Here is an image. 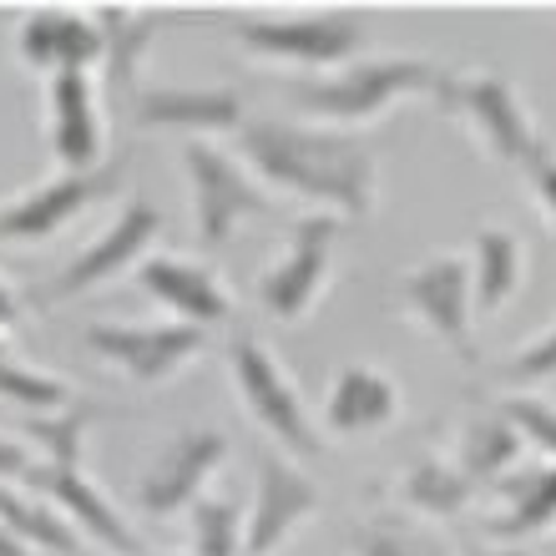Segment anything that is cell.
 Returning <instances> with one entry per match:
<instances>
[{
  "label": "cell",
  "instance_id": "6da1fadb",
  "mask_svg": "<svg viewBox=\"0 0 556 556\" xmlns=\"http://www.w3.org/2000/svg\"><path fill=\"white\" fill-rule=\"evenodd\" d=\"M238 157L268 188H283L304 203H319L334 218H369L380 203V162L359 137L334 127L258 117L243 122Z\"/></svg>",
  "mask_w": 556,
  "mask_h": 556
},
{
  "label": "cell",
  "instance_id": "7a4b0ae2",
  "mask_svg": "<svg viewBox=\"0 0 556 556\" xmlns=\"http://www.w3.org/2000/svg\"><path fill=\"white\" fill-rule=\"evenodd\" d=\"M440 76L445 72L430 56H359L339 72L293 76L283 81V91L308 117L334 122V127H365V122H380L400 97H430Z\"/></svg>",
  "mask_w": 556,
  "mask_h": 556
},
{
  "label": "cell",
  "instance_id": "3957f363",
  "mask_svg": "<svg viewBox=\"0 0 556 556\" xmlns=\"http://www.w3.org/2000/svg\"><path fill=\"white\" fill-rule=\"evenodd\" d=\"M430 97H435V112L466 122L470 137H476L496 162L521 167V162L536 152V142H542V132H536L531 117H527V102L516 97V87L506 81V76H455V72H445Z\"/></svg>",
  "mask_w": 556,
  "mask_h": 556
},
{
  "label": "cell",
  "instance_id": "277c9868",
  "mask_svg": "<svg viewBox=\"0 0 556 556\" xmlns=\"http://www.w3.org/2000/svg\"><path fill=\"white\" fill-rule=\"evenodd\" d=\"M182 173H188L192 192V223H198V243L207 253H218L243 218H264L274 213V198L258 188V177L218 152L213 142H188L182 147Z\"/></svg>",
  "mask_w": 556,
  "mask_h": 556
},
{
  "label": "cell",
  "instance_id": "5b68a950",
  "mask_svg": "<svg viewBox=\"0 0 556 556\" xmlns=\"http://www.w3.org/2000/svg\"><path fill=\"white\" fill-rule=\"evenodd\" d=\"M228 375H233L238 400L249 405V415L258 420V430H268L293 460H314V455L324 451L319 430H314V420H308L293 380L274 365V354H268L253 334H238L233 344H228Z\"/></svg>",
  "mask_w": 556,
  "mask_h": 556
},
{
  "label": "cell",
  "instance_id": "8992f818",
  "mask_svg": "<svg viewBox=\"0 0 556 556\" xmlns=\"http://www.w3.org/2000/svg\"><path fill=\"white\" fill-rule=\"evenodd\" d=\"M238 46L264 61H289L324 76V66H350L365 51V21L354 11L283 15V21H238Z\"/></svg>",
  "mask_w": 556,
  "mask_h": 556
},
{
  "label": "cell",
  "instance_id": "52a82bcc",
  "mask_svg": "<svg viewBox=\"0 0 556 556\" xmlns=\"http://www.w3.org/2000/svg\"><path fill=\"white\" fill-rule=\"evenodd\" d=\"M157 233H162V213L147 203V198H132V203L117 213V223H106L102 233H97V243H87L72 264L56 268L41 289H30V304L56 308V304H66V299H76V293H87V289H97V283H106V278H117L122 268H137L142 253L157 243Z\"/></svg>",
  "mask_w": 556,
  "mask_h": 556
},
{
  "label": "cell",
  "instance_id": "ba28073f",
  "mask_svg": "<svg viewBox=\"0 0 556 556\" xmlns=\"http://www.w3.org/2000/svg\"><path fill=\"white\" fill-rule=\"evenodd\" d=\"M127 167H132V152L102 162L97 173H56L51 182L30 188L26 198L0 203V243H46V238H56L91 203H102L106 192H117Z\"/></svg>",
  "mask_w": 556,
  "mask_h": 556
},
{
  "label": "cell",
  "instance_id": "9c48e42d",
  "mask_svg": "<svg viewBox=\"0 0 556 556\" xmlns=\"http://www.w3.org/2000/svg\"><path fill=\"white\" fill-rule=\"evenodd\" d=\"M334 238H339L334 213H308V218L293 223L283 258H274V268L258 278V304H264L268 319L299 324L308 308H314V299H319L324 283H329Z\"/></svg>",
  "mask_w": 556,
  "mask_h": 556
},
{
  "label": "cell",
  "instance_id": "30bf717a",
  "mask_svg": "<svg viewBox=\"0 0 556 556\" xmlns=\"http://www.w3.org/2000/svg\"><path fill=\"white\" fill-rule=\"evenodd\" d=\"M395 299L405 304L415 324H425L440 344H451L460 359H476V344H470V324H476V308H470V258L466 253H435L415 264L410 274L395 283Z\"/></svg>",
  "mask_w": 556,
  "mask_h": 556
},
{
  "label": "cell",
  "instance_id": "8fae6325",
  "mask_svg": "<svg viewBox=\"0 0 556 556\" xmlns=\"http://www.w3.org/2000/svg\"><path fill=\"white\" fill-rule=\"evenodd\" d=\"M87 350L117 365L132 384H162L207 350V329L198 324H91Z\"/></svg>",
  "mask_w": 556,
  "mask_h": 556
},
{
  "label": "cell",
  "instance_id": "7c38bea8",
  "mask_svg": "<svg viewBox=\"0 0 556 556\" xmlns=\"http://www.w3.org/2000/svg\"><path fill=\"white\" fill-rule=\"evenodd\" d=\"M319 506H324L319 485L308 481L293 460L258 455L253 506H249V516H243V556H274Z\"/></svg>",
  "mask_w": 556,
  "mask_h": 556
},
{
  "label": "cell",
  "instance_id": "4fadbf2b",
  "mask_svg": "<svg viewBox=\"0 0 556 556\" xmlns=\"http://www.w3.org/2000/svg\"><path fill=\"white\" fill-rule=\"evenodd\" d=\"M21 485H26L30 496L51 501V506H56L87 542L106 546V552H117V556H147L142 536L122 521V511L87 481V476H81V470H61V466H46V460H30V470L21 476Z\"/></svg>",
  "mask_w": 556,
  "mask_h": 556
},
{
  "label": "cell",
  "instance_id": "5bb4252c",
  "mask_svg": "<svg viewBox=\"0 0 556 556\" xmlns=\"http://www.w3.org/2000/svg\"><path fill=\"white\" fill-rule=\"evenodd\" d=\"M228 455V440H223V430H207V425H198V430H182V435H173L167 445H162V455L147 466L142 485H137V506H142L147 516H177L188 511L192 501L203 496L207 476L218 470V460Z\"/></svg>",
  "mask_w": 556,
  "mask_h": 556
},
{
  "label": "cell",
  "instance_id": "9a60e30c",
  "mask_svg": "<svg viewBox=\"0 0 556 556\" xmlns=\"http://www.w3.org/2000/svg\"><path fill=\"white\" fill-rule=\"evenodd\" d=\"M137 127H167V132L218 137L243 132V97L233 87H142L132 102Z\"/></svg>",
  "mask_w": 556,
  "mask_h": 556
},
{
  "label": "cell",
  "instance_id": "2e32d148",
  "mask_svg": "<svg viewBox=\"0 0 556 556\" xmlns=\"http://www.w3.org/2000/svg\"><path fill=\"white\" fill-rule=\"evenodd\" d=\"M137 289L152 293L162 308H173L177 324H198V329H213L233 314L223 283L213 278L207 264H192V258H177V253H157V258H142L137 264Z\"/></svg>",
  "mask_w": 556,
  "mask_h": 556
},
{
  "label": "cell",
  "instance_id": "e0dca14e",
  "mask_svg": "<svg viewBox=\"0 0 556 556\" xmlns=\"http://www.w3.org/2000/svg\"><path fill=\"white\" fill-rule=\"evenodd\" d=\"M51 147H56L61 173H97L102 167V117H97V91L87 72L51 76Z\"/></svg>",
  "mask_w": 556,
  "mask_h": 556
},
{
  "label": "cell",
  "instance_id": "ac0fdd59",
  "mask_svg": "<svg viewBox=\"0 0 556 556\" xmlns=\"http://www.w3.org/2000/svg\"><path fill=\"white\" fill-rule=\"evenodd\" d=\"M15 51L30 72H87L102 61V30L76 11H36L26 15V26L15 36Z\"/></svg>",
  "mask_w": 556,
  "mask_h": 556
},
{
  "label": "cell",
  "instance_id": "d6986e66",
  "mask_svg": "<svg viewBox=\"0 0 556 556\" xmlns=\"http://www.w3.org/2000/svg\"><path fill=\"white\" fill-rule=\"evenodd\" d=\"M395 415H400L395 380L369 365L339 369L334 384H329V400H324V425L334 435H369V430H384Z\"/></svg>",
  "mask_w": 556,
  "mask_h": 556
},
{
  "label": "cell",
  "instance_id": "ffe728a7",
  "mask_svg": "<svg viewBox=\"0 0 556 556\" xmlns=\"http://www.w3.org/2000/svg\"><path fill=\"white\" fill-rule=\"evenodd\" d=\"M496 485H501V496H506V511L485 516L481 536L516 546V542H527V536H536V531H546L556 521V460L511 470V476H501Z\"/></svg>",
  "mask_w": 556,
  "mask_h": 556
},
{
  "label": "cell",
  "instance_id": "44dd1931",
  "mask_svg": "<svg viewBox=\"0 0 556 556\" xmlns=\"http://www.w3.org/2000/svg\"><path fill=\"white\" fill-rule=\"evenodd\" d=\"M91 21H97V30H102L106 91L132 106L137 91H142L137 87V66H142V56L152 51V41H157L162 15L157 11H122V5H102Z\"/></svg>",
  "mask_w": 556,
  "mask_h": 556
},
{
  "label": "cell",
  "instance_id": "7402d4cb",
  "mask_svg": "<svg viewBox=\"0 0 556 556\" xmlns=\"http://www.w3.org/2000/svg\"><path fill=\"white\" fill-rule=\"evenodd\" d=\"M521 268H527V253H521V238L511 228H481L476 243H470V308L476 314H496L516 289H521Z\"/></svg>",
  "mask_w": 556,
  "mask_h": 556
},
{
  "label": "cell",
  "instance_id": "603a6c76",
  "mask_svg": "<svg viewBox=\"0 0 556 556\" xmlns=\"http://www.w3.org/2000/svg\"><path fill=\"white\" fill-rule=\"evenodd\" d=\"M0 521L30 546V552L46 556H81V531L66 521V516L51 506V501L30 496V491H11L0 485Z\"/></svg>",
  "mask_w": 556,
  "mask_h": 556
},
{
  "label": "cell",
  "instance_id": "cb8c5ba5",
  "mask_svg": "<svg viewBox=\"0 0 556 556\" xmlns=\"http://www.w3.org/2000/svg\"><path fill=\"white\" fill-rule=\"evenodd\" d=\"M516 455H521V435H516L511 425L501 420L496 410L485 415H470L466 430H460V451H455V470L470 476V481H501L506 470L516 466Z\"/></svg>",
  "mask_w": 556,
  "mask_h": 556
},
{
  "label": "cell",
  "instance_id": "d4e9b609",
  "mask_svg": "<svg viewBox=\"0 0 556 556\" xmlns=\"http://www.w3.org/2000/svg\"><path fill=\"white\" fill-rule=\"evenodd\" d=\"M470 496H476V481L460 476L451 460H435V455L415 460V466L405 470V481H400V501L420 516H435V521L460 516L470 506Z\"/></svg>",
  "mask_w": 556,
  "mask_h": 556
},
{
  "label": "cell",
  "instance_id": "484cf974",
  "mask_svg": "<svg viewBox=\"0 0 556 556\" xmlns=\"http://www.w3.org/2000/svg\"><path fill=\"white\" fill-rule=\"evenodd\" d=\"M91 420H97V405L76 400V405H66V410H56V415H26L21 430H26L30 445H41L46 466L81 470V440H87Z\"/></svg>",
  "mask_w": 556,
  "mask_h": 556
},
{
  "label": "cell",
  "instance_id": "4316f807",
  "mask_svg": "<svg viewBox=\"0 0 556 556\" xmlns=\"http://www.w3.org/2000/svg\"><path fill=\"white\" fill-rule=\"evenodd\" d=\"M354 556H455L451 542H440L430 527H415L405 516H375L350 531Z\"/></svg>",
  "mask_w": 556,
  "mask_h": 556
},
{
  "label": "cell",
  "instance_id": "83f0119b",
  "mask_svg": "<svg viewBox=\"0 0 556 556\" xmlns=\"http://www.w3.org/2000/svg\"><path fill=\"white\" fill-rule=\"evenodd\" d=\"M192 521V556H243V516L233 501L198 496L188 506Z\"/></svg>",
  "mask_w": 556,
  "mask_h": 556
},
{
  "label": "cell",
  "instance_id": "f1b7e54d",
  "mask_svg": "<svg viewBox=\"0 0 556 556\" xmlns=\"http://www.w3.org/2000/svg\"><path fill=\"white\" fill-rule=\"evenodd\" d=\"M0 400L21 405L26 415H56L72 405V390L56 380V375H41V369L15 365L11 354L0 359Z\"/></svg>",
  "mask_w": 556,
  "mask_h": 556
},
{
  "label": "cell",
  "instance_id": "f546056e",
  "mask_svg": "<svg viewBox=\"0 0 556 556\" xmlns=\"http://www.w3.org/2000/svg\"><path fill=\"white\" fill-rule=\"evenodd\" d=\"M496 415L511 425L521 440H531L536 451L556 460V405H546V400H536V395H506L496 405Z\"/></svg>",
  "mask_w": 556,
  "mask_h": 556
},
{
  "label": "cell",
  "instance_id": "4dcf8cb0",
  "mask_svg": "<svg viewBox=\"0 0 556 556\" xmlns=\"http://www.w3.org/2000/svg\"><path fill=\"white\" fill-rule=\"evenodd\" d=\"M501 380L506 384H546L556 380V324L542 339H531L527 350H516L506 365H501Z\"/></svg>",
  "mask_w": 556,
  "mask_h": 556
},
{
  "label": "cell",
  "instance_id": "1f68e13d",
  "mask_svg": "<svg viewBox=\"0 0 556 556\" xmlns=\"http://www.w3.org/2000/svg\"><path fill=\"white\" fill-rule=\"evenodd\" d=\"M521 173L531 177V188H536V203H542L546 218L556 223V147L546 142V137L536 142V152L521 162Z\"/></svg>",
  "mask_w": 556,
  "mask_h": 556
},
{
  "label": "cell",
  "instance_id": "d6a6232c",
  "mask_svg": "<svg viewBox=\"0 0 556 556\" xmlns=\"http://www.w3.org/2000/svg\"><path fill=\"white\" fill-rule=\"evenodd\" d=\"M30 460H36V455H30L26 440L0 435V485H5V481H21V476L30 470Z\"/></svg>",
  "mask_w": 556,
  "mask_h": 556
},
{
  "label": "cell",
  "instance_id": "836d02e7",
  "mask_svg": "<svg viewBox=\"0 0 556 556\" xmlns=\"http://www.w3.org/2000/svg\"><path fill=\"white\" fill-rule=\"evenodd\" d=\"M15 319H21V299H15V289L0 278V329H11Z\"/></svg>",
  "mask_w": 556,
  "mask_h": 556
},
{
  "label": "cell",
  "instance_id": "e575fe53",
  "mask_svg": "<svg viewBox=\"0 0 556 556\" xmlns=\"http://www.w3.org/2000/svg\"><path fill=\"white\" fill-rule=\"evenodd\" d=\"M0 556H36V552H30V546L21 542V536L5 527V521H0Z\"/></svg>",
  "mask_w": 556,
  "mask_h": 556
},
{
  "label": "cell",
  "instance_id": "d590c367",
  "mask_svg": "<svg viewBox=\"0 0 556 556\" xmlns=\"http://www.w3.org/2000/svg\"><path fill=\"white\" fill-rule=\"evenodd\" d=\"M466 556H531V552H521V546H476Z\"/></svg>",
  "mask_w": 556,
  "mask_h": 556
},
{
  "label": "cell",
  "instance_id": "8d00e7d4",
  "mask_svg": "<svg viewBox=\"0 0 556 556\" xmlns=\"http://www.w3.org/2000/svg\"><path fill=\"white\" fill-rule=\"evenodd\" d=\"M0 359H5V339H0Z\"/></svg>",
  "mask_w": 556,
  "mask_h": 556
},
{
  "label": "cell",
  "instance_id": "74e56055",
  "mask_svg": "<svg viewBox=\"0 0 556 556\" xmlns=\"http://www.w3.org/2000/svg\"><path fill=\"white\" fill-rule=\"evenodd\" d=\"M546 556H556V546H552V552H546Z\"/></svg>",
  "mask_w": 556,
  "mask_h": 556
}]
</instances>
